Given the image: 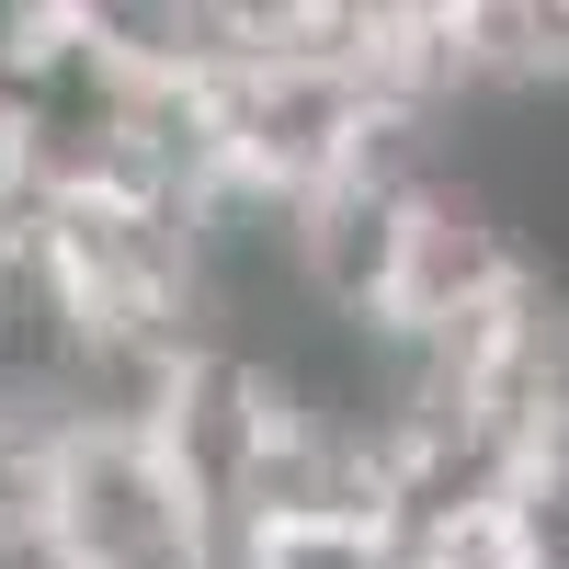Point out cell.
Returning a JSON list of instances; mask_svg holds the SVG:
<instances>
[{
	"mask_svg": "<svg viewBox=\"0 0 569 569\" xmlns=\"http://www.w3.org/2000/svg\"><path fill=\"white\" fill-rule=\"evenodd\" d=\"M228 512L149 421H69L46 479V569H228Z\"/></svg>",
	"mask_w": 569,
	"mask_h": 569,
	"instance_id": "6da1fadb",
	"label": "cell"
},
{
	"mask_svg": "<svg viewBox=\"0 0 569 569\" xmlns=\"http://www.w3.org/2000/svg\"><path fill=\"white\" fill-rule=\"evenodd\" d=\"M228 569H410L399 525H284V536H240Z\"/></svg>",
	"mask_w": 569,
	"mask_h": 569,
	"instance_id": "7a4b0ae2",
	"label": "cell"
},
{
	"mask_svg": "<svg viewBox=\"0 0 569 569\" xmlns=\"http://www.w3.org/2000/svg\"><path fill=\"white\" fill-rule=\"evenodd\" d=\"M34 569H46V558H34Z\"/></svg>",
	"mask_w": 569,
	"mask_h": 569,
	"instance_id": "3957f363",
	"label": "cell"
}]
</instances>
